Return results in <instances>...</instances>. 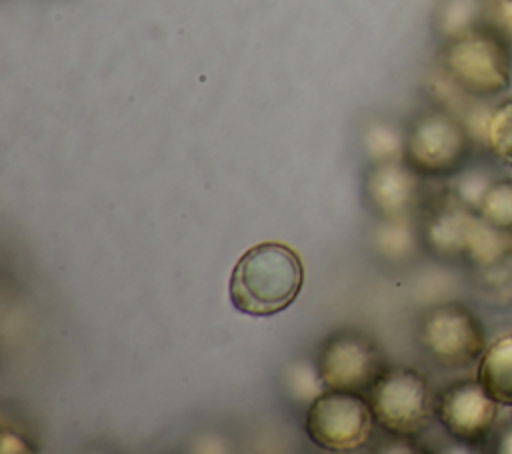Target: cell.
Here are the masks:
<instances>
[{
  "mask_svg": "<svg viewBox=\"0 0 512 454\" xmlns=\"http://www.w3.org/2000/svg\"><path fill=\"white\" fill-rule=\"evenodd\" d=\"M476 378L500 406H512V332L486 346Z\"/></svg>",
  "mask_w": 512,
  "mask_h": 454,
  "instance_id": "8fae6325",
  "label": "cell"
},
{
  "mask_svg": "<svg viewBox=\"0 0 512 454\" xmlns=\"http://www.w3.org/2000/svg\"><path fill=\"white\" fill-rule=\"evenodd\" d=\"M418 176L406 162H376L366 176V198L386 218L404 216L418 200Z\"/></svg>",
  "mask_w": 512,
  "mask_h": 454,
  "instance_id": "9c48e42d",
  "label": "cell"
},
{
  "mask_svg": "<svg viewBox=\"0 0 512 454\" xmlns=\"http://www.w3.org/2000/svg\"><path fill=\"white\" fill-rule=\"evenodd\" d=\"M442 66L464 92L488 98L510 88L512 54L506 34L492 24H476L448 38Z\"/></svg>",
  "mask_w": 512,
  "mask_h": 454,
  "instance_id": "7a4b0ae2",
  "label": "cell"
},
{
  "mask_svg": "<svg viewBox=\"0 0 512 454\" xmlns=\"http://www.w3.org/2000/svg\"><path fill=\"white\" fill-rule=\"evenodd\" d=\"M496 452L512 454V424L504 426V430L500 432L498 442H496Z\"/></svg>",
  "mask_w": 512,
  "mask_h": 454,
  "instance_id": "ac0fdd59",
  "label": "cell"
},
{
  "mask_svg": "<svg viewBox=\"0 0 512 454\" xmlns=\"http://www.w3.org/2000/svg\"><path fill=\"white\" fill-rule=\"evenodd\" d=\"M480 12L482 8L478 0H450L440 14L442 30L448 34V38L458 36L478 24Z\"/></svg>",
  "mask_w": 512,
  "mask_h": 454,
  "instance_id": "9a60e30c",
  "label": "cell"
},
{
  "mask_svg": "<svg viewBox=\"0 0 512 454\" xmlns=\"http://www.w3.org/2000/svg\"><path fill=\"white\" fill-rule=\"evenodd\" d=\"M384 368L376 340L356 328L330 332L318 348L316 372L328 390L368 392Z\"/></svg>",
  "mask_w": 512,
  "mask_h": 454,
  "instance_id": "5b68a950",
  "label": "cell"
},
{
  "mask_svg": "<svg viewBox=\"0 0 512 454\" xmlns=\"http://www.w3.org/2000/svg\"><path fill=\"white\" fill-rule=\"evenodd\" d=\"M492 14H494L492 26H496L504 34L512 32V0H496L492 6Z\"/></svg>",
  "mask_w": 512,
  "mask_h": 454,
  "instance_id": "e0dca14e",
  "label": "cell"
},
{
  "mask_svg": "<svg viewBox=\"0 0 512 454\" xmlns=\"http://www.w3.org/2000/svg\"><path fill=\"white\" fill-rule=\"evenodd\" d=\"M478 224V212L462 206L454 198L450 206H444L430 216L426 224L428 246L444 258H468Z\"/></svg>",
  "mask_w": 512,
  "mask_h": 454,
  "instance_id": "30bf717a",
  "label": "cell"
},
{
  "mask_svg": "<svg viewBox=\"0 0 512 454\" xmlns=\"http://www.w3.org/2000/svg\"><path fill=\"white\" fill-rule=\"evenodd\" d=\"M372 424L374 414L362 394L328 390L312 400L304 428L316 446L332 452H350L370 440Z\"/></svg>",
  "mask_w": 512,
  "mask_h": 454,
  "instance_id": "8992f818",
  "label": "cell"
},
{
  "mask_svg": "<svg viewBox=\"0 0 512 454\" xmlns=\"http://www.w3.org/2000/svg\"><path fill=\"white\" fill-rule=\"evenodd\" d=\"M492 182L494 180H492V176L486 170H468V172H464V174H460L456 178L454 198L462 206L478 212V208H480L488 188L492 186Z\"/></svg>",
  "mask_w": 512,
  "mask_h": 454,
  "instance_id": "2e32d148",
  "label": "cell"
},
{
  "mask_svg": "<svg viewBox=\"0 0 512 454\" xmlns=\"http://www.w3.org/2000/svg\"><path fill=\"white\" fill-rule=\"evenodd\" d=\"M484 142L500 162L512 166V100H504L490 110Z\"/></svg>",
  "mask_w": 512,
  "mask_h": 454,
  "instance_id": "7c38bea8",
  "label": "cell"
},
{
  "mask_svg": "<svg viewBox=\"0 0 512 454\" xmlns=\"http://www.w3.org/2000/svg\"><path fill=\"white\" fill-rule=\"evenodd\" d=\"M418 338L424 352L446 368H464L480 360L486 350L482 322L460 302L430 308L420 322Z\"/></svg>",
  "mask_w": 512,
  "mask_h": 454,
  "instance_id": "52a82bcc",
  "label": "cell"
},
{
  "mask_svg": "<svg viewBox=\"0 0 512 454\" xmlns=\"http://www.w3.org/2000/svg\"><path fill=\"white\" fill-rule=\"evenodd\" d=\"M304 266L286 244L260 242L234 264L228 294L236 310L248 316H274L300 294Z\"/></svg>",
  "mask_w": 512,
  "mask_h": 454,
  "instance_id": "6da1fadb",
  "label": "cell"
},
{
  "mask_svg": "<svg viewBox=\"0 0 512 454\" xmlns=\"http://www.w3.org/2000/svg\"><path fill=\"white\" fill-rule=\"evenodd\" d=\"M478 216L496 230L512 234V180H494L488 188Z\"/></svg>",
  "mask_w": 512,
  "mask_h": 454,
  "instance_id": "4fadbf2b",
  "label": "cell"
},
{
  "mask_svg": "<svg viewBox=\"0 0 512 454\" xmlns=\"http://www.w3.org/2000/svg\"><path fill=\"white\" fill-rule=\"evenodd\" d=\"M374 420L398 438L424 432L436 414V398L426 376L408 366H386L368 390Z\"/></svg>",
  "mask_w": 512,
  "mask_h": 454,
  "instance_id": "3957f363",
  "label": "cell"
},
{
  "mask_svg": "<svg viewBox=\"0 0 512 454\" xmlns=\"http://www.w3.org/2000/svg\"><path fill=\"white\" fill-rule=\"evenodd\" d=\"M366 148L376 162H390L404 156V138L386 122H378L366 132Z\"/></svg>",
  "mask_w": 512,
  "mask_h": 454,
  "instance_id": "5bb4252c",
  "label": "cell"
},
{
  "mask_svg": "<svg viewBox=\"0 0 512 454\" xmlns=\"http://www.w3.org/2000/svg\"><path fill=\"white\" fill-rule=\"evenodd\" d=\"M466 124L444 110L422 112L404 138V162L420 176H448L462 168L472 152Z\"/></svg>",
  "mask_w": 512,
  "mask_h": 454,
  "instance_id": "277c9868",
  "label": "cell"
},
{
  "mask_svg": "<svg viewBox=\"0 0 512 454\" xmlns=\"http://www.w3.org/2000/svg\"><path fill=\"white\" fill-rule=\"evenodd\" d=\"M498 402L474 380H458L436 396V416L444 430L458 442L482 444L496 420Z\"/></svg>",
  "mask_w": 512,
  "mask_h": 454,
  "instance_id": "ba28073f",
  "label": "cell"
}]
</instances>
